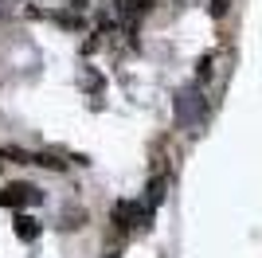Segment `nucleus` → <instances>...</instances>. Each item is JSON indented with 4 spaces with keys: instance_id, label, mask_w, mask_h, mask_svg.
I'll use <instances>...</instances> for the list:
<instances>
[{
    "instance_id": "nucleus-1",
    "label": "nucleus",
    "mask_w": 262,
    "mask_h": 258,
    "mask_svg": "<svg viewBox=\"0 0 262 258\" xmlns=\"http://www.w3.org/2000/svg\"><path fill=\"white\" fill-rule=\"evenodd\" d=\"M0 204L4 207H35L39 204V188H32V184H4L0 188Z\"/></svg>"
},
{
    "instance_id": "nucleus-2",
    "label": "nucleus",
    "mask_w": 262,
    "mask_h": 258,
    "mask_svg": "<svg viewBox=\"0 0 262 258\" xmlns=\"http://www.w3.org/2000/svg\"><path fill=\"white\" fill-rule=\"evenodd\" d=\"M196 86H188V90H180V94H176V118L180 121H192V110H196Z\"/></svg>"
},
{
    "instance_id": "nucleus-3",
    "label": "nucleus",
    "mask_w": 262,
    "mask_h": 258,
    "mask_svg": "<svg viewBox=\"0 0 262 258\" xmlns=\"http://www.w3.org/2000/svg\"><path fill=\"white\" fill-rule=\"evenodd\" d=\"M16 235H20L24 243H32V239L39 235V223H35L32 215H16Z\"/></svg>"
},
{
    "instance_id": "nucleus-4",
    "label": "nucleus",
    "mask_w": 262,
    "mask_h": 258,
    "mask_svg": "<svg viewBox=\"0 0 262 258\" xmlns=\"http://www.w3.org/2000/svg\"><path fill=\"white\" fill-rule=\"evenodd\" d=\"M211 63H215V55H204L196 63V75H200V82H208V75H211Z\"/></svg>"
},
{
    "instance_id": "nucleus-5",
    "label": "nucleus",
    "mask_w": 262,
    "mask_h": 258,
    "mask_svg": "<svg viewBox=\"0 0 262 258\" xmlns=\"http://www.w3.org/2000/svg\"><path fill=\"white\" fill-rule=\"evenodd\" d=\"M223 12H227V0H211V16H215V20L223 16Z\"/></svg>"
}]
</instances>
